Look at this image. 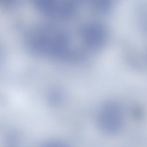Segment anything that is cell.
<instances>
[{
	"mask_svg": "<svg viewBox=\"0 0 147 147\" xmlns=\"http://www.w3.org/2000/svg\"><path fill=\"white\" fill-rule=\"evenodd\" d=\"M123 115L121 107L118 103L113 101H106L98 109L96 116L98 126L105 133H117L123 126Z\"/></svg>",
	"mask_w": 147,
	"mask_h": 147,
	"instance_id": "6da1fadb",
	"label": "cell"
}]
</instances>
